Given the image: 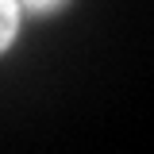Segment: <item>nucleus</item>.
<instances>
[{
    "mask_svg": "<svg viewBox=\"0 0 154 154\" xmlns=\"http://www.w3.org/2000/svg\"><path fill=\"white\" fill-rule=\"evenodd\" d=\"M16 31H19V4L16 0H0V54L12 46Z\"/></svg>",
    "mask_w": 154,
    "mask_h": 154,
    "instance_id": "1",
    "label": "nucleus"
},
{
    "mask_svg": "<svg viewBox=\"0 0 154 154\" xmlns=\"http://www.w3.org/2000/svg\"><path fill=\"white\" fill-rule=\"evenodd\" d=\"M16 4H23V8L35 12V16H50V12H58V8H66L69 0H16Z\"/></svg>",
    "mask_w": 154,
    "mask_h": 154,
    "instance_id": "2",
    "label": "nucleus"
}]
</instances>
